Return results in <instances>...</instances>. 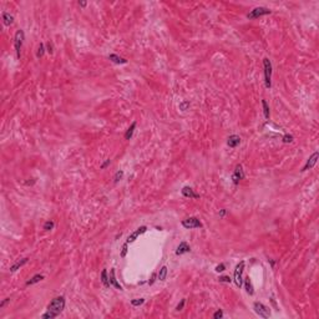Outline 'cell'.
<instances>
[{
  "label": "cell",
  "mask_w": 319,
  "mask_h": 319,
  "mask_svg": "<svg viewBox=\"0 0 319 319\" xmlns=\"http://www.w3.org/2000/svg\"><path fill=\"white\" fill-rule=\"evenodd\" d=\"M157 277H158L160 280H165V279H166V277H167V267H166V266L161 267L160 272L157 273Z\"/></svg>",
  "instance_id": "603a6c76"
},
{
  "label": "cell",
  "mask_w": 319,
  "mask_h": 319,
  "mask_svg": "<svg viewBox=\"0 0 319 319\" xmlns=\"http://www.w3.org/2000/svg\"><path fill=\"white\" fill-rule=\"evenodd\" d=\"M143 303H145V299H143V298L132 299V301H131V304H132L134 307H139V306H141V304H143Z\"/></svg>",
  "instance_id": "484cf974"
},
{
  "label": "cell",
  "mask_w": 319,
  "mask_h": 319,
  "mask_svg": "<svg viewBox=\"0 0 319 319\" xmlns=\"http://www.w3.org/2000/svg\"><path fill=\"white\" fill-rule=\"evenodd\" d=\"M269 262H271V266H272V267H274V260H272V259H269Z\"/></svg>",
  "instance_id": "60d3db41"
},
{
  "label": "cell",
  "mask_w": 319,
  "mask_h": 319,
  "mask_svg": "<svg viewBox=\"0 0 319 319\" xmlns=\"http://www.w3.org/2000/svg\"><path fill=\"white\" fill-rule=\"evenodd\" d=\"M239 143H241V137L237 136V135H232V136H230L228 140H227V145H228L231 148L237 147Z\"/></svg>",
  "instance_id": "4fadbf2b"
},
{
  "label": "cell",
  "mask_w": 319,
  "mask_h": 319,
  "mask_svg": "<svg viewBox=\"0 0 319 319\" xmlns=\"http://www.w3.org/2000/svg\"><path fill=\"white\" fill-rule=\"evenodd\" d=\"M224 215H226V210H221L219 216H221V217H224Z\"/></svg>",
  "instance_id": "ab89813d"
},
{
  "label": "cell",
  "mask_w": 319,
  "mask_h": 319,
  "mask_svg": "<svg viewBox=\"0 0 319 319\" xmlns=\"http://www.w3.org/2000/svg\"><path fill=\"white\" fill-rule=\"evenodd\" d=\"M8 302H10V298H6V299H4V301H3L2 303H0V309H2V308H4V307H5V304H6Z\"/></svg>",
  "instance_id": "d590c367"
},
{
  "label": "cell",
  "mask_w": 319,
  "mask_h": 319,
  "mask_svg": "<svg viewBox=\"0 0 319 319\" xmlns=\"http://www.w3.org/2000/svg\"><path fill=\"white\" fill-rule=\"evenodd\" d=\"M213 318H215V319H221V318H223V312H222L221 309H218V310L213 314Z\"/></svg>",
  "instance_id": "1f68e13d"
},
{
  "label": "cell",
  "mask_w": 319,
  "mask_h": 319,
  "mask_svg": "<svg viewBox=\"0 0 319 319\" xmlns=\"http://www.w3.org/2000/svg\"><path fill=\"white\" fill-rule=\"evenodd\" d=\"M215 269H216V272H218V273H219V272H223L224 269H226V266H224L223 263H221V264H218V266H217Z\"/></svg>",
  "instance_id": "d6a6232c"
},
{
  "label": "cell",
  "mask_w": 319,
  "mask_h": 319,
  "mask_svg": "<svg viewBox=\"0 0 319 319\" xmlns=\"http://www.w3.org/2000/svg\"><path fill=\"white\" fill-rule=\"evenodd\" d=\"M44 52H45V46H44V44H40L39 47H37V51H36V58H37V59L43 58Z\"/></svg>",
  "instance_id": "cb8c5ba5"
},
{
  "label": "cell",
  "mask_w": 319,
  "mask_h": 319,
  "mask_svg": "<svg viewBox=\"0 0 319 319\" xmlns=\"http://www.w3.org/2000/svg\"><path fill=\"white\" fill-rule=\"evenodd\" d=\"M188 107H190V102L188 101H183V102L180 104V110H182V111H186Z\"/></svg>",
  "instance_id": "f1b7e54d"
},
{
  "label": "cell",
  "mask_w": 319,
  "mask_h": 319,
  "mask_svg": "<svg viewBox=\"0 0 319 319\" xmlns=\"http://www.w3.org/2000/svg\"><path fill=\"white\" fill-rule=\"evenodd\" d=\"M182 226L186 230H193V228H201L202 223L197 217H188L182 221Z\"/></svg>",
  "instance_id": "52a82bcc"
},
{
  "label": "cell",
  "mask_w": 319,
  "mask_h": 319,
  "mask_svg": "<svg viewBox=\"0 0 319 319\" xmlns=\"http://www.w3.org/2000/svg\"><path fill=\"white\" fill-rule=\"evenodd\" d=\"M318 158H319V152L318 151H315L308 160H307V163L304 165V167L302 168V172H304V171H308V170H310V168H313L314 166H315V163H317V161H318Z\"/></svg>",
  "instance_id": "9c48e42d"
},
{
  "label": "cell",
  "mask_w": 319,
  "mask_h": 319,
  "mask_svg": "<svg viewBox=\"0 0 319 319\" xmlns=\"http://www.w3.org/2000/svg\"><path fill=\"white\" fill-rule=\"evenodd\" d=\"M46 47H47V52H49V54H52V44H51L50 41L46 43Z\"/></svg>",
  "instance_id": "e575fe53"
},
{
  "label": "cell",
  "mask_w": 319,
  "mask_h": 319,
  "mask_svg": "<svg viewBox=\"0 0 319 319\" xmlns=\"http://www.w3.org/2000/svg\"><path fill=\"white\" fill-rule=\"evenodd\" d=\"M282 139H283V142H284V143H289V142L293 141V136H292V135H288V134L284 135Z\"/></svg>",
  "instance_id": "f546056e"
},
{
  "label": "cell",
  "mask_w": 319,
  "mask_h": 319,
  "mask_svg": "<svg viewBox=\"0 0 319 319\" xmlns=\"http://www.w3.org/2000/svg\"><path fill=\"white\" fill-rule=\"evenodd\" d=\"M263 67H264V84L267 89L272 87V63L268 58L263 59Z\"/></svg>",
  "instance_id": "7a4b0ae2"
},
{
  "label": "cell",
  "mask_w": 319,
  "mask_h": 319,
  "mask_svg": "<svg viewBox=\"0 0 319 319\" xmlns=\"http://www.w3.org/2000/svg\"><path fill=\"white\" fill-rule=\"evenodd\" d=\"M184 302H186V299H181V302L177 304V307H176V310L177 312H180V310H182L183 309V307H184Z\"/></svg>",
  "instance_id": "4dcf8cb0"
},
{
  "label": "cell",
  "mask_w": 319,
  "mask_h": 319,
  "mask_svg": "<svg viewBox=\"0 0 319 319\" xmlns=\"http://www.w3.org/2000/svg\"><path fill=\"white\" fill-rule=\"evenodd\" d=\"M101 282H102V284L106 287V288H108L110 286H111V283H110V278L107 277V271L106 269H102V272H101Z\"/></svg>",
  "instance_id": "ffe728a7"
},
{
  "label": "cell",
  "mask_w": 319,
  "mask_h": 319,
  "mask_svg": "<svg viewBox=\"0 0 319 319\" xmlns=\"http://www.w3.org/2000/svg\"><path fill=\"white\" fill-rule=\"evenodd\" d=\"M24 40H25V34H24V31H23V30H17V31L15 32V36H14V46H15V51H16L17 59H20V51H21Z\"/></svg>",
  "instance_id": "3957f363"
},
{
  "label": "cell",
  "mask_w": 319,
  "mask_h": 319,
  "mask_svg": "<svg viewBox=\"0 0 319 319\" xmlns=\"http://www.w3.org/2000/svg\"><path fill=\"white\" fill-rule=\"evenodd\" d=\"M110 283H111V286H114L116 289H119V291H122V287H121V284L117 282V279H116V277H115V269H111V272H110Z\"/></svg>",
  "instance_id": "5bb4252c"
},
{
  "label": "cell",
  "mask_w": 319,
  "mask_h": 319,
  "mask_svg": "<svg viewBox=\"0 0 319 319\" xmlns=\"http://www.w3.org/2000/svg\"><path fill=\"white\" fill-rule=\"evenodd\" d=\"M108 60H111L112 63H115V64H127V60H126V59L120 58V56L116 55V54H110V55H108Z\"/></svg>",
  "instance_id": "2e32d148"
},
{
  "label": "cell",
  "mask_w": 319,
  "mask_h": 319,
  "mask_svg": "<svg viewBox=\"0 0 319 319\" xmlns=\"http://www.w3.org/2000/svg\"><path fill=\"white\" fill-rule=\"evenodd\" d=\"M245 288H246V292H247L249 295H253V294H254L253 284H252V280H251L249 277H246V278H245Z\"/></svg>",
  "instance_id": "9a60e30c"
},
{
  "label": "cell",
  "mask_w": 319,
  "mask_h": 319,
  "mask_svg": "<svg viewBox=\"0 0 319 319\" xmlns=\"http://www.w3.org/2000/svg\"><path fill=\"white\" fill-rule=\"evenodd\" d=\"M65 308V298L63 295L60 297H56L54 298L52 301L50 302V304L47 306V309L46 312L41 315L43 319H52V318H56L58 315L61 314V312L64 310Z\"/></svg>",
  "instance_id": "6da1fadb"
},
{
  "label": "cell",
  "mask_w": 319,
  "mask_h": 319,
  "mask_svg": "<svg viewBox=\"0 0 319 319\" xmlns=\"http://www.w3.org/2000/svg\"><path fill=\"white\" fill-rule=\"evenodd\" d=\"M271 14V10L268 8H263V6H258V8H254L253 10H251L248 14H247V17L253 20V19H258L260 16H264V15H268Z\"/></svg>",
  "instance_id": "8992f818"
},
{
  "label": "cell",
  "mask_w": 319,
  "mask_h": 319,
  "mask_svg": "<svg viewBox=\"0 0 319 319\" xmlns=\"http://www.w3.org/2000/svg\"><path fill=\"white\" fill-rule=\"evenodd\" d=\"M122 177H123V171H117L116 173H115V177H114V182L115 183H117L120 180H122Z\"/></svg>",
  "instance_id": "4316f807"
},
{
  "label": "cell",
  "mask_w": 319,
  "mask_h": 319,
  "mask_svg": "<svg viewBox=\"0 0 319 319\" xmlns=\"http://www.w3.org/2000/svg\"><path fill=\"white\" fill-rule=\"evenodd\" d=\"M262 105H263V112H264V117H266V120H269L271 112H269V107H268L267 101H266V100H262Z\"/></svg>",
  "instance_id": "7402d4cb"
},
{
  "label": "cell",
  "mask_w": 319,
  "mask_h": 319,
  "mask_svg": "<svg viewBox=\"0 0 319 319\" xmlns=\"http://www.w3.org/2000/svg\"><path fill=\"white\" fill-rule=\"evenodd\" d=\"M253 310H254L256 314L259 315L260 318L267 319V318L271 317V310H269V308L266 307L263 303H260V302H254V303H253Z\"/></svg>",
  "instance_id": "277c9868"
},
{
  "label": "cell",
  "mask_w": 319,
  "mask_h": 319,
  "mask_svg": "<svg viewBox=\"0 0 319 319\" xmlns=\"http://www.w3.org/2000/svg\"><path fill=\"white\" fill-rule=\"evenodd\" d=\"M135 128H136V121H134L132 123H131V126H130L128 130L126 131V134H125V140H131V137H132V135H134Z\"/></svg>",
  "instance_id": "44dd1931"
},
{
  "label": "cell",
  "mask_w": 319,
  "mask_h": 319,
  "mask_svg": "<svg viewBox=\"0 0 319 319\" xmlns=\"http://www.w3.org/2000/svg\"><path fill=\"white\" fill-rule=\"evenodd\" d=\"M181 193H182V196L186 197V198H193V199H198V198H199V195L196 193V192L191 188V187H188V186H184L183 188L181 190Z\"/></svg>",
  "instance_id": "8fae6325"
},
{
  "label": "cell",
  "mask_w": 319,
  "mask_h": 319,
  "mask_svg": "<svg viewBox=\"0 0 319 319\" xmlns=\"http://www.w3.org/2000/svg\"><path fill=\"white\" fill-rule=\"evenodd\" d=\"M155 278H156V273H154V274H152V278H151V280H150L148 283H150V284H152V283L155 282Z\"/></svg>",
  "instance_id": "74e56055"
},
{
  "label": "cell",
  "mask_w": 319,
  "mask_h": 319,
  "mask_svg": "<svg viewBox=\"0 0 319 319\" xmlns=\"http://www.w3.org/2000/svg\"><path fill=\"white\" fill-rule=\"evenodd\" d=\"M218 279H219V282H224V283H231V282H232L231 277H228V275H222V277H219Z\"/></svg>",
  "instance_id": "83f0119b"
},
{
  "label": "cell",
  "mask_w": 319,
  "mask_h": 319,
  "mask_svg": "<svg viewBox=\"0 0 319 319\" xmlns=\"http://www.w3.org/2000/svg\"><path fill=\"white\" fill-rule=\"evenodd\" d=\"M147 231V227L146 226H142V227H139L135 232H132L128 237H127V241H126V243H132V242H135L141 234H143L145 232Z\"/></svg>",
  "instance_id": "30bf717a"
},
{
  "label": "cell",
  "mask_w": 319,
  "mask_h": 319,
  "mask_svg": "<svg viewBox=\"0 0 319 319\" xmlns=\"http://www.w3.org/2000/svg\"><path fill=\"white\" fill-rule=\"evenodd\" d=\"M245 266H246V262L241 260L234 269V283L238 288L242 287V274H243V271H245Z\"/></svg>",
  "instance_id": "5b68a950"
},
{
  "label": "cell",
  "mask_w": 319,
  "mask_h": 319,
  "mask_svg": "<svg viewBox=\"0 0 319 319\" xmlns=\"http://www.w3.org/2000/svg\"><path fill=\"white\" fill-rule=\"evenodd\" d=\"M242 180H245V172H243L242 165H237L234 168V172L232 175V182L234 184H238L239 181H242Z\"/></svg>",
  "instance_id": "ba28073f"
},
{
  "label": "cell",
  "mask_w": 319,
  "mask_h": 319,
  "mask_svg": "<svg viewBox=\"0 0 319 319\" xmlns=\"http://www.w3.org/2000/svg\"><path fill=\"white\" fill-rule=\"evenodd\" d=\"M28 260H29V258H23L21 260H17L15 264H13V266L10 267V272H15V271H17L20 267H23L24 264H26V263H28Z\"/></svg>",
  "instance_id": "e0dca14e"
},
{
  "label": "cell",
  "mask_w": 319,
  "mask_h": 319,
  "mask_svg": "<svg viewBox=\"0 0 319 319\" xmlns=\"http://www.w3.org/2000/svg\"><path fill=\"white\" fill-rule=\"evenodd\" d=\"M127 245H128V243H125L123 247H122V252H121V257H122V258L126 257V253H127Z\"/></svg>",
  "instance_id": "836d02e7"
},
{
  "label": "cell",
  "mask_w": 319,
  "mask_h": 319,
  "mask_svg": "<svg viewBox=\"0 0 319 319\" xmlns=\"http://www.w3.org/2000/svg\"><path fill=\"white\" fill-rule=\"evenodd\" d=\"M44 279V275L43 274H35L32 278H30L28 282H26V286H32V284H36V283H39L40 280H43Z\"/></svg>",
  "instance_id": "ac0fdd59"
},
{
  "label": "cell",
  "mask_w": 319,
  "mask_h": 319,
  "mask_svg": "<svg viewBox=\"0 0 319 319\" xmlns=\"http://www.w3.org/2000/svg\"><path fill=\"white\" fill-rule=\"evenodd\" d=\"M86 4H87L86 2H79V5H80L81 8H85V6H86Z\"/></svg>",
  "instance_id": "f35d334b"
},
{
  "label": "cell",
  "mask_w": 319,
  "mask_h": 319,
  "mask_svg": "<svg viewBox=\"0 0 319 319\" xmlns=\"http://www.w3.org/2000/svg\"><path fill=\"white\" fill-rule=\"evenodd\" d=\"M3 23L5 26H10L14 23V17L9 13H3Z\"/></svg>",
  "instance_id": "d6986e66"
},
{
  "label": "cell",
  "mask_w": 319,
  "mask_h": 319,
  "mask_svg": "<svg viewBox=\"0 0 319 319\" xmlns=\"http://www.w3.org/2000/svg\"><path fill=\"white\" fill-rule=\"evenodd\" d=\"M110 163H111V161H110V160H107L106 162H104V163H102V165L100 166V168H101V170H104V168H106V167H107V166H108Z\"/></svg>",
  "instance_id": "8d00e7d4"
},
{
  "label": "cell",
  "mask_w": 319,
  "mask_h": 319,
  "mask_svg": "<svg viewBox=\"0 0 319 319\" xmlns=\"http://www.w3.org/2000/svg\"><path fill=\"white\" fill-rule=\"evenodd\" d=\"M191 251V247L187 245L186 242H181L180 246L177 247V251H176V254L177 256H181V254H184V253H188Z\"/></svg>",
  "instance_id": "7c38bea8"
},
{
  "label": "cell",
  "mask_w": 319,
  "mask_h": 319,
  "mask_svg": "<svg viewBox=\"0 0 319 319\" xmlns=\"http://www.w3.org/2000/svg\"><path fill=\"white\" fill-rule=\"evenodd\" d=\"M54 227H55V223H54L52 221H46V222L44 223V227H43V228H44L45 231H51Z\"/></svg>",
  "instance_id": "d4e9b609"
}]
</instances>
